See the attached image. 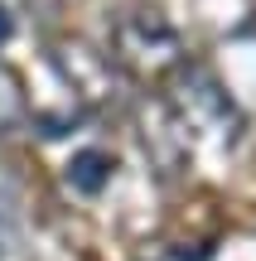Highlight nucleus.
<instances>
[{"mask_svg": "<svg viewBox=\"0 0 256 261\" xmlns=\"http://www.w3.org/2000/svg\"><path fill=\"white\" fill-rule=\"evenodd\" d=\"M0 261H34L24 213H19V203L10 194H0Z\"/></svg>", "mask_w": 256, "mask_h": 261, "instance_id": "nucleus-4", "label": "nucleus"}, {"mask_svg": "<svg viewBox=\"0 0 256 261\" xmlns=\"http://www.w3.org/2000/svg\"><path fill=\"white\" fill-rule=\"evenodd\" d=\"M10 34H15V15H10V10L0 5V48L10 44Z\"/></svg>", "mask_w": 256, "mask_h": 261, "instance_id": "nucleus-7", "label": "nucleus"}, {"mask_svg": "<svg viewBox=\"0 0 256 261\" xmlns=\"http://www.w3.org/2000/svg\"><path fill=\"white\" fill-rule=\"evenodd\" d=\"M164 87H174L169 92V116L179 121L184 140L189 136H213L218 145H232V140H237L242 116H237V107H232V97L213 83V73L184 63Z\"/></svg>", "mask_w": 256, "mask_h": 261, "instance_id": "nucleus-2", "label": "nucleus"}, {"mask_svg": "<svg viewBox=\"0 0 256 261\" xmlns=\"http://www.w3.org/2000/svg\"><path fill=\"white\" fill-rule=\"evenodd\" d=\"M111 169H116V160L106 155V150L87 145V150H77V155L68 160L63 179H68V189H73V194H102V189L111 184Z\"/></svg>", "mask_w": 256, "mask_h": 261, "instance_id": "nucleus-3", "label": "nucleus"}, {"mask_svg": "<svg viewBox=\"0 0 256 261\" xmlns=\"http://www.w3.org/2000/svg\"><path fill=\"white\" fill-rule=\"evenodd\" d=\"M24 5H29V10H34V15H44V19H53V15H58V10H63V5H68V0H24Z\"/></svg>", "mask_w": 256, "mask_h": 261, "instance_id": "nucleus-6", "label": "nucleus"}, {"mask_svg": "<svg viewBox=\"0 0 256 261\" xmlns=\"http://www.w3.org/2000/svg\"><path fill=\"white\" fill-rule=\"evenodd\" d=\"M106 58L116 63V73L126 83H140V87H164L189 63L179 29L150 5H131L111 19V29H106Z\"/></svg>", "mask_w": 256, "mask_h": 261, "instance_id": "nucleus-1", "label": "nucleus"}, {"mask_svg": "<svg viewBox=\"0 0 256 261\" xmlns=\"http://www.w3.org/2000/svg\"><path fill=\"white\" fill-rule=\"evenodd\" d=\"M24 116H29V87H24V77L0 58V136H10Z\"/></svg>", "mask_w": 256, "mask_h": 261, "instance_id": "nucleus-5", "label": "nucleus"}]
</instances>
